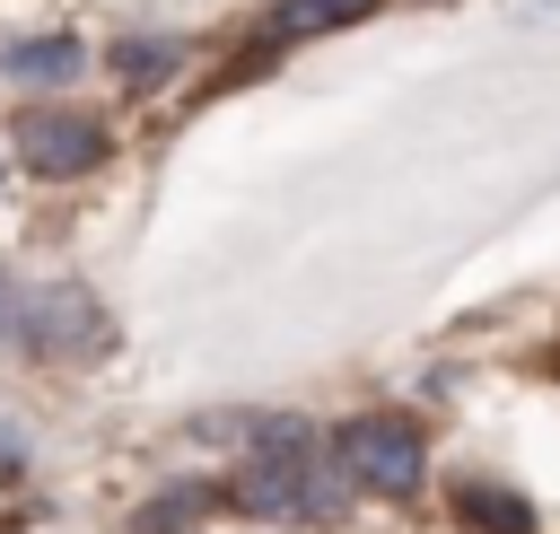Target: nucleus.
Returning a JSON list of instances; mask_svg holds the SVG:
<instances>
[{
  "label": "nucleus",
  "mask_w": 560,
  "mask_h": 534,
  "mask_svg": "<svg viewBox=\"0 0 560 534\" xmlns=\"http://www.w3.org/2000/svg\"><path fill=\"white\" fill-rule=\"evenodd\" d=\"M341 473H359V481L385 490V499L420 490V473H429L420 420H402V411H359V420L341 429Z\"/></svg>",
  "instance_id": "obj_1"
},
{
  "label": "nucleus",
  "mask_w": 560,
  "mask_h": 534,
  "mask_svg": "<svg viewBox=\"0 0 560 534\" xmlns=\"http://www.w3.org/2000/svg\"><path fill=\"white\" fill-rule=\"evenodd\" d=\"M228 499L245 508V516H332L341 508V481L324 473V464H306V446L298 455H254L236 481H228Z\"/></svg>",
  "instance_id": "obj_2"
},
{
  "label": "nucleus",
  "mask_w": 560,
  "mask_h": 534,
  "mask_svg": "<svg viewBox=\"0 0 560 534\" xmlns=\"http://www.w3.org/2000/svg\"><path fill=\"white\" fill-rule=\"evenodd\" d=\"M18 341L44 350V359H96L105 350V315L79 280H52V289H26L18 298Z\"/></svg>",
  "instance_id": "obj_3"
},
{
  "label": "nucleus",
  "mask_w": 560,
  "mask_h": 534,
  "mask_svg": "<svg viewBox=\"0 0 560 534\" xmlns=\"http://www.w3.org/2000/svg\"><path fill=\"white\" fill-rule=\"evenodd\" d=\"M18 158H26L35 175L70 184V175H88V166L105 158V123H96V114H26V123H18Z\"/></svg>",
  "instance_id": "obj_4"
},
{
  "label": "nucleus",
  "mask_w": 560,
  "mask_h": 534,
  "mask_svg": "<svg viewBox=\"0 0 560 534\" xmlns=\"http://www.w3.org/2000/svg\"><path fill=\"white\" fill-rule=\"evenodd\" d=\"M79 70H88L79 35H26V44L0 53V79H18V88H61V79H79Z\"/></svg>",
  "instance_id": "obj_5"
},
{
  "label": "nucleus",
  "mask_w": 560,
  "mask_h": 534,
  "mask_svg": "<svg viewBox=\"0 0 560 534\" xmlns=\"http://www.w3.org/2000/svg\"><path fill=\"white\" fill-rule=\"evenodd\" d=\"M455 516L472 534H534V508L508 490V481H455Z\"/></svg>",
  "instance_id": "obj_6"
},
{
  "label": "nucleus",
  "mask_w": 560,
  "mask_h": 534,
  "mask_svg": "<svg viewBox=\"0 0 560 534\" xmlns=\"http://www.w3.org/2000/svg\"><path fill=\"white\" fill-rule=\"evenodd\" d=\"M376 0H280L262 18V44H298V35H332V26H359Z\"/></svg>",
  "instance_id": "obj_7"
},
{
  "label": "nucleus",
  "mask_w": 560,
  "mask_h": 534,
  "mask_svg": "<svg viewBox=\"0 0 560 534\" xmlns=\"http://www.w3.org/2000/svg\"><path fill=\"white\" fill-rule=\"evenodd\" d=\"M175 70H184V44H175V35H131V44H114V79H122L131 96L166 88Z\"/></svg>",
  "instance_id": "obj_8"
},
{
  "label": "nucleus",
  "mask_w": 560,
  "mask_h": 534,
  "mask_svg": "<svg viewBox=\"0 0 560 534\" xmlns=\"http://www.w3.org/2000/svg\"><path fill=\"white\" fill-rule=\"evenodd\" d=\"M210 508V481H184V490H158V499H140V534H175V525H192Z\"/></svg>",
  "instance_id": "obj_9"
}]
</instances>
